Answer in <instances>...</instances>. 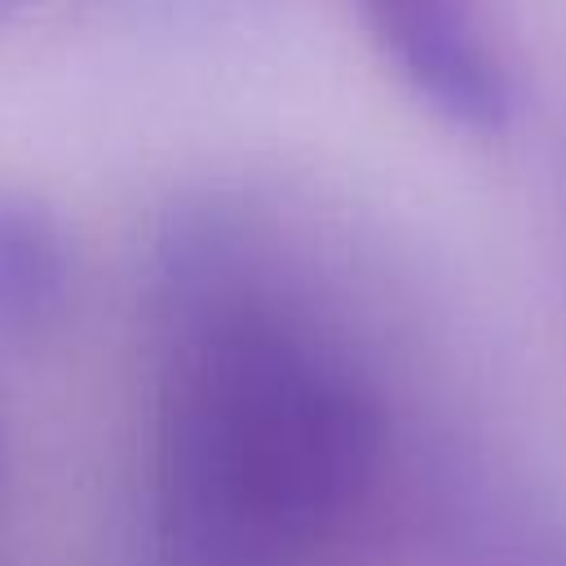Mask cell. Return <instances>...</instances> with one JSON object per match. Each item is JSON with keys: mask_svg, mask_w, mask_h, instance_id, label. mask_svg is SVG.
Segmentation results:
<instances>
[{"mask_svg": "<svg viewBox=\"0 0 566 566\" xmlns=\"http://www.w3.org/2000/svg\"><path fill=\"white\" fill-rule=\"evenodd\" d=\"M22 4H27V0H0V27H4V22H9V18L22 9Z\"/></svg>", "mask_w": 566, "mask_h": 566, "instance_id": "cell-5", "label": "cell"}, {"mask_svg": "<svg viewBox=\"0 0 566 566\" xmlns=\"http://www.w3.org/2000/svg\"><path fill=\"white\" fill-rule=\"evenodd\" d=\"M75 301V248L62 221L31 195L0 190V340L53 336Z\"/></svg>", "mask_w": 566, "mask_h": 566, "instance_id": "cell-3", "label": "cell"}, {"mask_svg": "<svg viewBox=\"0 0 566 566\" xmlns=\"http://www.w3.org/2000/svg\"><path fill=\"white\" fill-rule=\"evenodd\" d=\"M358 13L398 80L438 119L464 133H500L513 119V80L478 0H358Z\"/></svg>", "mask_w": 566, "mask_h": 566, "instance_id": "cell-2", "label": "cell"}, {"mask_svg": "<svg viewBox=\"0 0 566 566\" xmlns=\"http://www.w3.org/2000/svg\"><path fill=\"white\" fill-rule=\"evenodd\" d=\"M4 500H9V433L0 420V513H4Z\"/></svg>", "mask_w": 566, "mask_h": 566, "instance_id": "cell-4", "label": "cell"}, {"mask_svg": "<svg viewBox=\"0 0 566 566\" xmlns=\"http://www.w3.org/2000/svg\"><path fill=\"white\" fill-rule=\"evenodd\" d=\"M385 420L358 367L256 292L172 336L155 420L164 566H310L367 504Z\"/></svg>", "mask_w": 566, "mask_h": 566, "instance_id": "cell-1", "label": "cell"}]
</instances>
